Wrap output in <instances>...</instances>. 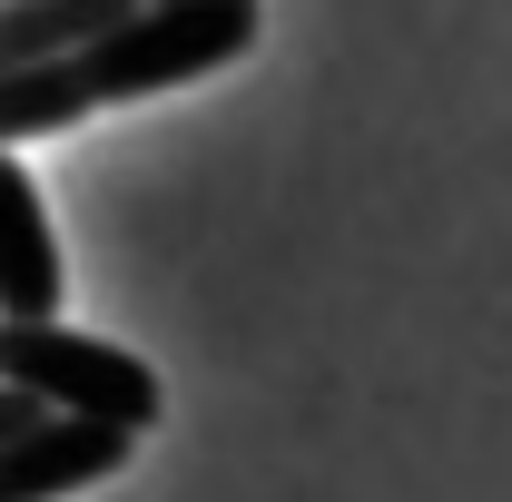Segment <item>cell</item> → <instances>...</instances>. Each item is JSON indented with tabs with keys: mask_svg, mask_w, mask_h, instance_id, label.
<instances>
[{
	"mask_svg": "<svg viewBox=\"0 0 512 502\" xmlns=\"http://www.w3.org/2000/svg\"><path fill=\"white\" fill-rule=\"evenodd\" d=\"M256 50V0H138L119 30L79 60L89 99H148V89H178V79H207V69L247 60Z\"/></svg>",
	"mask_w": 512,
	"mask_h": 502,
	"instance_id": "cell-2",
	"label": "cell"
},
{
	"mask_svg": "<svg viewBox=\"0 0 512 502\" xmlns=\"http://www.w3.org/2000/svg\"><path fill=\"white\" fill-rule=\"evenodd\" d=\"M40 424H50V414H40V404H30V394H10V384H0V443H20V434H40Z\"/></svg>",
	"mask_w": 512,
	"mask_h": 502,
	"instance_id": "cell-7",
	"label": "cell"
},
{
	"mask_svg": "<svg viewBox=\"0 0 512 502\" xmlns=\"http://www.w3.org/2000/svg\"><path fill=\"white\" fill-rule=\"evenodd\" d=\"M138 0H0V79L50 60H89Z\"/></svg>",
	"mask_w": 512,
	"mask_h": 502,
	"instance_id": "cell-5",
	"label": "cell"
},
{
	"mask_svg": "<svg viewBox=\"0 0 512 502\" xmlns=\"http://www.w3.org/2000/svg\"><path fill=\"white\" fill-rule=\"evenodd\" d=\"M128 453H138V434H109V424H69V414H50L40 434L0 443V502H69V493H89V483H109Z\"/></svg>",
	"mask_w": 512,
	"mask_h": 502,
	"instance_id": "cell-3",
	"label": "cell"
},
{
	"mask_svg": "<svg viewBox=\"0 0 512 502\" xmlns=\"http://www.w3.org/2000/svg\"><path fill=\"white\" fill-rule=\"evenodd\" d=\"M0 325H60V237L20 158H0Z\"/></svg>",
	"mask_w": 512,
	"mask_h": 502,
	"instance_id": "cell-4",
	"label": "cell"
},
{
	"mask_svg": "<svg viewBox=\"0 0 512 502\" xmlns=\"http://www.w3.org/2000/svg\"><path fill=\"white\" fill-rule=\"evenodd\" d=\"M0 384L30 394L40 414H69V424H109V434H148L168 414L158 375L128 355V345H99L79 325H0Z\"/></svg>",
	"mask_w": 512,
	"mask_h": 502,
	"instance_id": "cell-1",
	"label": "cell"
},
{
	"mask_svg": "<svg viewBox=\"0 0 512 502\" xmlns=\"http://www.w3.org/2000/svg\"><path fill=\"white\" fill-rule=\"evenodd\" d=\"M89 109H99V99H89L79 60L20 69V79H0V148H10V138H60V128H79Z\"/></svg>",
	"mask_w": 512,
	"mask_h": 502,
	"instance_id": "cell-6",
	"label": "cell"
}]
</instances>
